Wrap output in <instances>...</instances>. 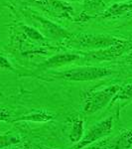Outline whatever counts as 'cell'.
Segmentation results:
<instances>
[{
    "mask_svg": "<svg viewBox=\"0 0 132 149\" xmlns=\"http://www.w3.org/2000/svg\"><path fill=\"white\" fill-rule=\"evenodd\" d=\"M123 39L105 34H72L64 44L69 48L86 51L105 49L120 43Z\"/></svg>",
    "mask_w": 132,
    "mask_h": 149,
    "instance_id": "6da1fadb",
    "label": "cell"
},
{
    "mask_svg": "<svg viewBox=\"0 0 132 149\" xmlns=\"http://www.w3.org/2000/svg\"><path fill=\"white\" fill-rule=\"evenodd\" d=\"M120 88L119 85H111L97 91L86 93L83 100V111L85 114H93L104 109L112 102Z\"/></svg>",
    "mask_w": 132,
    "mask_h": 149,
    "instance_id": "7a4b0ae2",
    "label": "cell"
},
{
    "mask_svg": "<svg viewBox=\"0 0 132 149\" xmlns=\"http://www.w3.org/2000/svg\"><path fill=\"white\" fill-rule=\"evenodd\" d=\"M112 74V70L104 67H79V68L67 70L61 73L55 74L54 78L58 80L69 81H88L104 79Z\"/></svg>",
    "mask_w": 132,
    "mask_h": 149,
    "instance_id": "3957f363",
    "label": "cell"
},
{
    "mask_svg": "<svg viewBox=\"0 0 132 149\" xmlns=\"http://www.w3.org/2000/svg\"><path fill=\"white\" fill-rule=\"evenodd\" d=\"M132 49V41L122 40L120 43L113 45L111 47L105 48V49L95 50V51H86L80 53L81 57H83L86 61L93 62H104V61H111L116 58L120 57L124 53Z\"/></svg>",
    "mask_w": 132,
    "mask_h": 149,
    "instance_id": "277c9868",
    "label": "cell"
},
{
    "mask_svg": "<svg viewBox=\"0 0 132 149\" xmlns=\"http://www.w3.org/2000/svg\"><path fill=\"white\" fill-rule=\"evenodd\" d=\"M113 128V117H105L102 120L97 122L83 134V137L79 143L74 146V149H83L88 147L90 144L97 142V140L108 135Z\"/></svg>",
    "mask_w": 132,
    "mask_h": 149,
    "instance_id": "5b68a950",
    "label": "cell"
},
{
    "mask_svg": "<svg viewBox=\"0 0 132 149\" xmlns=\"http://www.w3.org/2000/svg\"><path fill=\"white\" fill-rule=\"evenodd\" d=\"M37 4L48 14L57 18L73 19L74 8L64 0H38Z\"/></svg>",
    "mask_w": 132,
    "mask_h": 149,
    "instance_id": "8992f818",
    "label": "cell"
},
{
    "mask_svg": "<svg viewBox=\"0 0 132 149\" xmlns=\"http://www.w3.org/2000/svg\"><path fill=\"white\" fill-rule=\"evenodd\" d=\"M33 20L39 25V28L42 31V35L45 38L52 40H67L68 38L71 37V33L68 32L66 29H64L61 26L57 25V24L51 22L50 20L41 17L39 15H32Z\"/></svg>",
    "mask_w": 132,
    "mask_h": 149,
    "instance_id": "52a82bcc",
    "label": "cell"
},
{
    "mask_svg": "<svg viewBox=\"0 0 132 149\" xmlns=\"http://www.w3.org/2000/svg\"><path fill=\"white\" fill-rule=\"evenodd\" d=\"M132 148V130L123 129L116 136L109 139L107 142L97 146L94 149H131Z\"/></svg>",
    "mask_w": 132,
    "mask_h": 149,
    "instance_id": "ba28073f",
    "label": "cell"
},
{
    "mask_svg": "<svg viewBox=\"0 0 132 149\" xmlns=\"http://www.w3.org/2000/svg\"><path fill=\"white\" fill-rule=\"evenodd\" d=\"M81 59L80 54H75V53H63V54H57L49 58L48 60L44 62V63L40 64L38 66V70L39 71H43V70L48 69H54L58 68V67L64 66L66 64L73 63V62L76 61V60Z\"/></svg>",
    "mask_w": 132,
    "mask_h": 149,
    "instance_id": "9c48e42d",
    "label": "cell"
},
{
    "mask_svg": "<svg viewBox=\"0 0 132 149\" xmlns=\"http://www.w3.org/2000/svg\"><path fill=\"white\" fill-rule=\"evenodd\" d=\"M106 7L101 0H85V10L80 14L75 21L79 22H86L92 18L98 17L104 12Z\"/></svg>",
    "mask_w": 132,
    "mask_h": 149,
    "instance_id": "30bf717a",
    "label": "cell"
},
{
    "mask_svg": "<svg viewBox=\"0 0 132 149\" xmlns=\"http://www.w3.org/2000/svg\"><path fill=\"white\" fill-rule=\"evenodd\" d=\"M131 11H132V0L131 1H125V2H118V3L112 4L111 6H109L108 8L105 9L98 17L102 19L118 18Z\"/></svg>",
    "mask_w": 132,
    "mask_h": 149,
    "instance_id": "8fae6325",
    "label": "cell"
},
{
    "mask_svg": "<svg viewBox=\"0 0 132 149\" xmlns=\"http://www.w3.org/2000/svg\"><path fill=\"white\" fill-rule=\"evenodd\" d=\"M52 119H54V114L50 113L47 110H35V111H31L27 114H24L18 118L12 119V121H31L44 123V122L51 121Z\"/></svg>",
    "mask_w": 132,
    "mask_h": 149,
    "instance_id": "7c38bea8",
    "label": "cell"
},
{
    "mask_svg": "<svg viewBox=\"0 0 132 149\" xmlns=\"http://www.w3.org/2000/svg\"><path fill=\"white\" fill-rule=\"evenodd\" d=\"M85 121L80 116H76L71 120V129L69 132V139L73 143H79L85 134Z\"/></svg>",
    "mask_w": 132,
    "mask_h": 149,
    "instance_id": "4fadbf2b",
    "label": "cell"
},
{
    "mask_svg": "<svg viewBox=\"0 0 132 149\" xmlns=\"http://www.w3.org/2000/svg\"><path fill=\"white\" fill-rule=\"evenodd\" d=\"M128 100H132V84H127L124 86H120L111 102H128Z\"/></svg>",
    "mask_w": 132,
    "mask_h": 149,
    "instance_id": "5bb4252c",
    "label": "cell"
},
{
    "mask_svg": "<svg viewBox=\"0 0 132 149\" xmlns=\"http://www.w3.org/2000/svg\"><path fill=\"white\" fill-rule=\"evenodd\" d=\"M21 138L20 136L16 135L14 133H5V134H2L0 135V149H4L7 148L9 146L12 145H15V144L21 143Z\"/></svg>",
    "mask_w": 132,
    "mask_h": 149,
    "instance_id": "9a60e30c",
    "label": "cell"
},
{
    "mask_svg": "<svg viewBox=\"0 0 132 149\" xmlns=\"http://www.w3.org/2000/svg\"><path fill=\"white\" fill-rule=\"evenodd\" d=\"M23 32L26 35V37L29 39L36 41V42H45L46 38L42 35V33L40 31H38L37 29L30 27V26H22Z\"/></svg>",
    "mask_w": 132,
    "mask_h": 149,
    "instance_id": "2e32d148",
    "label": "cell"
},
{
    "mask_svg": "<svg viewBox=\"0 0 132 149\" xmlns=\"http://www.w3.org/2000/svg\"><path fill=\"white\" fill-rule=\"evenodd\" d=\"M0 121H12V114L6 107H0Z\"/></svg>",
    "mask_w": 132,
    "mask_h": 149,
    "instance_id": "e0dca14e",
    "label": "cell"
},
{
    "mask_svg": "<svg viewBox=\"0 0 132 149\" xmlns=\"http://www.w3.org/2000/svg\"><path fill=\"white\" fill-rule=\"evenodd\" d=\"M0 69L8 70V71H13L14 70L13 66L8 61V59L4 56H2V55H0Z\"/></svg>",
    "mask_w": 132,
    "mask_h": 149,
    "instance_id": "ac0fdd59",
    "label": "cell"
},
{
    "mask_svg": "<svg viewBox=\"0 0 132 149\" xmlns=\"http://www.w3.org/2000/svg\"><path fill=\"white\" fill-rule=\"evenodd\" d=\"M4 149H33V146L31 145L30 143H27V142H21V143L15 144V145L9 146V147L4 148Z\"/></svg>",
    "mask_w": 132,
    "mask_h": 149,
    "instance_id": "d6986e66",
    "label": "cell"
},
{
    "mask_svg": "<svg viewBox=\"0 0 132 149\" xmlns=\"http://www.w3.org/2000/svg\"><path fill=\"white\" fill-rule=\"evenodd\" d=\"M24 1H27V2H30V3H36V4H37L38 0H24Z\"/></svg>",
    "mask_w": 132,
    "mask_h": 149,
    "instance_id": "ffe728a7",
    "label": "cell"
},
{
    "mask_svg": "<svg viewBox=\"0 0 132 149\" xmlns=\"http://www.w3.org/2000/svg\"><path fill=\"white\" fill-rule=\"evenodd\" d=\"M64 1H67V2H68V1H79V0H64Z\"/></svg>",
    "mask_w": 132,
    "mask_h": 149,
    "instance_id": "44dd1931",
    "label": "cell"
}]
</instances>
